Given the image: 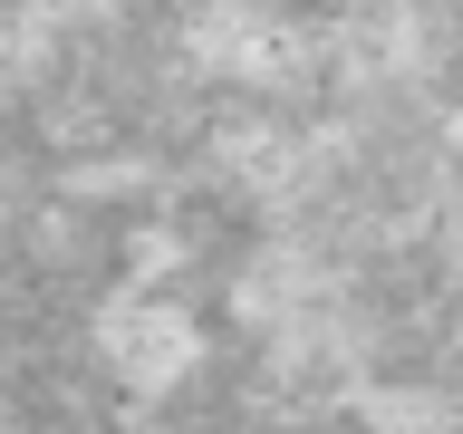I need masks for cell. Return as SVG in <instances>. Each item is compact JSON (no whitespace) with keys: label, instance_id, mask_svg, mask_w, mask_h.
Wrapping results in <instances>:
<instances>
[{"label":"cell","instance_id":"obj_1","mask_svg":"<svg viewBox=\"0 0 463 434\" xmlns=\"http://www.w3.org/2000/svg\"><path fill=\"white\" fill-rule=\"evenodd\" d=\"M97 357H107V376L126 386V396H174L184 376L203 367V318L184 309V299H116L107 318H97Z\"/></svg>","mask_w":463,"mask_h":434},{"label":"cell","instance_id":"obj_2","mask_svg":"<svg viewBox=\"0 0 463 434\" xmlns=\"http://www.w3.org/2000/svg\"><path fill=\"white\" fill-rule=\"evenodd\" d=\"M194 58L251 87V78H270V68L289 58V39H280L270 20H260V10H232V0H213V10L194 20Z\"/></svg>","mask_w":463,"mask_h":434},{"label":"cell","instance_id":"obj_3","mask_svg":"<svg viewBox=\"0 0 463 434\" xmlns=\"http://www.w3.org/2000/svg\"><path fill=\"white\" fill-rule=\"evenodd\" d=\"M357 415H367V425H463V405L434 396V386H367Z\"/></svg>","mask_w":463,"mask_h":434}]
</instances>
